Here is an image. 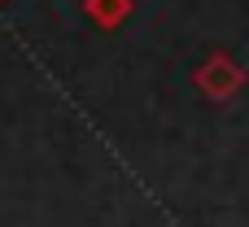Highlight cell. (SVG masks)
I'll list each match as a JSON object with an SVG mask.
<instances>
[{
	"mask_svg": "<svg viewBox=\"0 0 249 227\" xmlns=\"http://www.w3.org/2000/svg\"><path fill=\"white\" fill-rule=\"evenodd\" d=\"M0 4H9V0H0Z\"/></svg>",
	"mask_w": 249,
	"mask_h": 227,
	"instance_id": "3",
	"label": "cell"
},
{
	"mask_svg": "<svg viewBox=\"0 0 249 227\" xmlns=\"http://www.w3.org/2000/svg\"><path fill=\"white\" fill-rule=\"evenodd\" d=\"M136 13V0H83V17L101 31H118Z\"/></svg>",
	"mask_w": 249,
	"mask_h": 227,
	"instance_id": "2",
	"label": "cell"
},
{
	"mask_svg": "<svg viewBox=\"0 0 249 227\" xmlns=\"http://www.w3.org/2000/svg\"><path fill=\"white\" fill-rule=\"evenodd\" d=\"M193 87H197L210 105H232V101L249 87V70L228 52V48H214V52H206L201 66L193 70Z\"/></svg>",
	"mask_w": 249,
	"mask_h": 227,
	"instance_id": "1",
	"label": "cell"
}]
</instances>
